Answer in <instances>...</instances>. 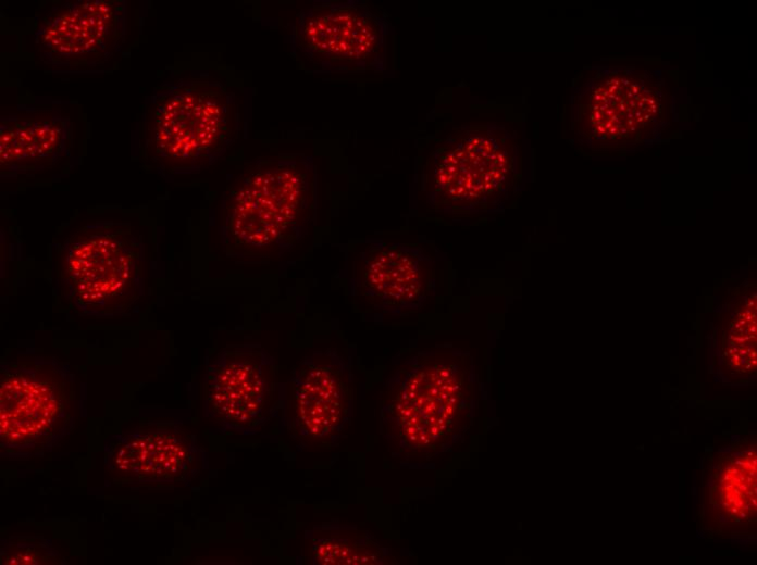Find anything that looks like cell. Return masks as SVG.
<instances>
[{"instance_id": "obj_1", "label": "cell", "mask_w": 757, "mask_h": 565, "mask_svg": "<svg viewBox=\"0 0 757 565\" xmlns=\"http://www.w3.org/2000/svg\"><path fill=\"white\" fill-rule=\"evenodd\" d=\"M315 206V176L305 158L261 160L227 187L221 235L233 258L290 250L307 234Z\"/></svg>"}, {"instance_id": "obj_2", "label": "cell", "mask_w": 757, "mask_h": 565, "mask_svg": "<svg viewBox=\"0 0 757 565\" xmlns=\"http://www.w3.org/2000/svg\"><path fill=\"white\" fill-rule=\"evenodd\" d=\"M239 120L233 92L219 81L165 84L145 108L146 158L170 171L207 166L237 139Z\"/></svg>"}, {"instance_id": "obj_3", "label": "cell", "mask_w": 757, "mask_h": 565, "mask_svg": "<svg viewBox=\"0 0 757 565\" xmlns=\"http://www.w3.org/2000/svg\"><path fill=\"white\" fill-rule=\"evenodd\" d=\"M57 268L61 291L76 312L124 315L144 294L141 236L125 222L88 223L59 248Z\"/></svg>"}, {"instance_id": "obj_4", "label": "cell", "mask_w": 757, "mask_h": 565, "mask_svg": "<svg viewBox=\"0 0 757 565\" xmlns=\"http://www.w3.org/2000/svg\"><path fill=\"white\" fill-rule=\"evenodd\" d=\"M74 412V375L67 363L44 359L1 363L2 455H42L72 430Z\"/></svg>"}, {"instance_id": "obj_5", "label": "cell", "mask_w": 757, "mask_h": 565, "mask_svg": "<svg viewBox=\"0 0 757 565\" xmlns=\"http://www.w3.org/2000/svg\"><path fill=\"white\" fill-rule=\"evenodd\" d=\"M512 176L506 137L492 126L456 130L431 155L425 187L436 208L489 206Z\"/></svg>"}, {"instance_id": "obj_6", "label": "cell", "mask_w": 757, "mask_h": 565, "mask_svg": "<svg viewBox=\"0 0 757 565\" xmlns=\"http://www.w3.org/2000/svg\"><path fill=\"white\" fill-rule=\"evenodd\" d=\"M470 397L462 362L450 354H437L401 371L388 405L404 440L410 447L425 448L445 437Z\"/></svg>"}, {"instance_id": "obj_7", "label": "cell", "mask_w": 757, "mask_h": 565, "mask_svg": "<svg viewBox=\"0 0 757 565\" xmlns=\"http://www.w3.org/2000/svg\"><path fill=\"white\" fill-rule=\"evenodd\" d=\"M126 5L120 0H79L59 5L41 21L36 43L42 63L86 67L104 64L122 48Z\"/></svg>"}, {"instance_id": "obj_8", "label": "cell", "mask_w": 757, "mask_h": 565, "mask_svg": "<svg viewBox=\"0 0 757 565\" xmlns=\"http://www.w3.org/2000/svg\"><path fill=\"white\" fill-rule=\"evenodd\" d=\"M298 55L312 68L356 70L381 55L384 27L360 4H317L301 12L294 30Z\"/></svg>"}, {"instance_id": "obj_9", "label": "cell", "mask_w": 757, "mask_h": 565, "mask_svg": "<svg viewBox=\"0 0 757 565\" xmlns=\"http://www.w3.org/2000/svg\"><path fill=\"white\" fill-rule=\"evenodd\" d=\"M755 439H742L709 456L703 470L699 527L711 536L756 533Z\"/></svg>"}, {"instance_id": "obj_10", "label": "cell", "mask_w": 757, "mask_h": 565, "mask_svg": "<svg viewBox=\"0 0 757 565\" xmlns=\"http://www.w3.org/2000/svg\"><path fill=\"white\" fill-rule=\"evenodd\" d=\"M106 466L116 479L139 484L183 481L198 465L193 437L175 424L141 423L108 438Z\"/></svg>"}, {"instance_id": "obj_11", "label": "cell", "mask_w": 757, "mask_h": 565, "mask_svg": "<svg viewBox=\"0 0 757 565\" xmlns=\"http://www.w3.org/2000/svg\"><path fill=\"white\" fill-rule=\"evenodd\" d=\"M273 390V364L256 346H228L207 368V411L234 428H249L258 423Z\"/></svg>"}, {"instance_id": "obj_12", "label": "cell", "mask_w": 757, "mask_h": 565, "mask_svg": "<svg viewBox=\"0 0 757 565\" xmlns=\"http://www.w3.org/2000/svg\"><path fill=\"white\" fill-rule=\"evenodd\" d=\"M433 273L427 259L406 244L377 243L360 256L356 291L375 307L400 311L427 296Z\"/></svg>"}, {"instance_id": "obj_13", "label": "cell", "mask_w": 757, "mask_h": 565, "mask_svg": "<svg viewBox=\"0 0 757 565\" xmlns=\"http://www.w3.org/2000/svg\"><path fill=\"white\" fill-rule=\"evenodd\" d=\"M291 406L302 431L323 438L344 422L350 388L343 365L330 352L307 357L291 379Z\"/></svg>"}, {"instance_id": "obj_14", "label": "cell", "mask_w": 757, "mask_h": 565, "mask_svg": "<svg viewBox=\"0 0 757 565\" xmlns=\"http://www.w3.org/2000/svg\"><path fill=\"white\" fill-rule=\"evenodd\" d=\"M71 123L48 112L8 117L0 127L2 168L30 171L54 164L69 150Z\"/></svg>"}, {"instance_id": "obj_15", "label": "cell", "mask_w": 757, "mask_h": 565, "mask_svg": "<svg viewBox=\"0 0 757 565\" xmlns=\"http://www.w3.org/2000/svg\"><path fill=\"white\" fill-rule=\"evenodd\" d=\"M722 361L737 377L750 376L756 368V318L755 310L740 313L723 334L721 341Z\"/></svg>"}, {"instance_id": "obj_16", "label": "cell", "mask_w": 757, "mask_h": 565, "mask_svg": "<svg viewBox=\"0 0 757 565\" xmlns=\"http://www.w3.org/2000/svg\"><path fill=\"white\" fill-rule=\"evenodd\" d=\"M67 563L44 537H15L1 544V564Z\"/></svg>"}, {"instance_id": "obj_17", "label": "cell", "mask_w": 757, "mask_h": 565, "mask_svg": "<svg viewBox=\"0 0 757 565\" xmlns=\"http://www.w3.org/2000/svg\"><path fill=\"white\" fill-rule=\"evenodd\" d=\"M314 560L321 564H370L375 563V549L363 547L336 535L321 539L314 544Z\"/></svg>"}]
</instances>
